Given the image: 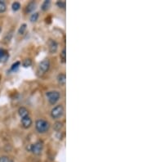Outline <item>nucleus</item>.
<instances>
[{"label":"nucleus","instance_id":"3","mask_svg":"<svg viewBox=\"0 0 147 162\" xmlns=\"http://www.w3.org/2000/svg\"><path fill=\"white\" fill-rule=\"evenodd\" d=\"M64 113V108L62 105H57L54 108H52L51 111V115L53 119H58L62 116Z\"/></svg>","mask_w":147,"mask_h":162},{"label":"nucleus","instance_id":"15","mask_svg":"<svg viewBox=\"0 0 147 162\" xmlns=\"http://www.w3.org/2000/svg\"><path fill=\"white\" fill-rule=\"evenodd\" d=\"M20 64H21V62H20V61H16L15 63H13V64L11 65V70H12V71H16V70L19 69Z\"/></svg>","mask_w":147,"mask_h":162},{"label":"nucleus","instance_id":"10","mask_svg":"<svg viewBox=\"0 0 147 162\" xmlns=\"http://www.w3.org/2000/svg\"><path fill=\"white\" fill-rule=\"evenodd\" d=\"M36 8V3L35 2H31L27 6V11L28 12H31L33 11L34 9Z\"/></svg>","mask_w":147,"mask_h":162},{"label":"nucleus","instance_id":"9","mask_svg":"<svg viewBox=\"0 0 147 162\" xmlns=\"http://www.w3.org/2000/svg\"><path fill=\"white\" fill-rule=\"evenodd\" d=\"M57 81L60 85H65L66 83V76L65 74H60L57 76Z\"/></svg>","mask_w":147,"mask_h":162},{"label":"nucleus","instance_id":"4","mask_svg":"<svg viewBox=\"0 0 147 162\" xmlns=\"http://www.w3.org/2000/svg\"><path fill=\"white\" fill-rule=\"evenodd\" d=\"M44 148V144L41 141H38L35 143H34L33 145L30 146V151H32L34 155H39Z\"/></svg>","mask_w":147,"mask_h":162},{"label":"nucleus","instance_id":"1","mask_svg":"<svg viewBox=\"0 0 147 162\" xmlns=\"http://www.w3.org/2000/svg\"><path fill=\"white\" fill-rule=\"evenodd\" d=\"M35 128L38 133L44 134L48 131L49 128H50V124L44 119H39L36 120V122H35Z\"/></svg>","mask_w":147,"mask_h":162},{"label":"nucleus","instance_id":"16","mask_svg":"<svg viewBox=\"0 0 147 162\" xmlns=\"http://www.w3.org/2000/svg\"><path fill=\"white\" fill-rule=\"evenodd\" d=\"M38 12H34L33 13L31 16H30V22H36L38 21Z\"/></svg>","mask_w":147,"mask_h":162},{"label":"nucleus","instance_id":"13","mask_svg":"<svg viewBox=\"0 0 147 162\" xmlns=\"http://www.w3.org/2000/svg\"><path fill=\"white\" fill-rule=\"evenodd\" d=\"M31 64H32V61H31V59H30V58L24 60V61L22 62V65H23L24 67H26V68H27L29 66H30Z\"/></svg>","mask_w":147,"mask_h":162},{"label":"nucleus","instance_id":"7","mask_svg":"<svg viewBox=\"0 0 147 162\" xmlns=\"http://www.w3.org/2000/svg\"><path fill=\"white\" fill-rule=\"evenodd\" d=\"M48 49L51 53H55L57 51L58 44H57V43H56L55 40L50 39L48 41Z\"/></svg>","mask_w":147,"mask_h":162},{"label":"nucleus","instance_id":"14","mask_svg":"<svg viewBox=\"0 0 147 162\" xmlns=\"http://www.w3.org/2000/svg\"><path fill=\"white\" fill-rule=\"evenodd\" d=\"M6 10H7V6H6L5 3L3 1H0V13L5 12Z\"/></svg>","mask_w":147,"mask_h":162},{"label":"nucleus","instance_id":"19","mask_svg":"<svg viewBox=\"0 0 147 162\" xmlns=\"http://www.w3.org/2000/svg\"><path fill=\"white\" fill-rule=\"evenodd\" d=\"M26 24H22L21 27H20V29H19V34H23L25 31H26Z\"/></svg>","mask_w":147,"mask_h":162},{"label":"nucleus","instance_id":"20","mask_svg":"<svg viewBox=\"0 0 147 162\" xmlns=\"http://www.w3.org/2000/svg\"><path fill=\"white\" fill-rule=\"evenodd\" d=\"M0 162H13L9 157H0Z\"/></svg>","mask_w":147,"mask_h":162},{"label":"nucleus","instance_id":"6","mask_svg":"<svg viewBox=\"0 0 147 162\" xmlns=\"http://www.w3.org/2000/svg\"><path fill=\"white\" fill-rule=\"evenodd\" d=\"M21 124L25 129H29L32 125V119L30 117V115L21 118Z\"/></svg>","mask_w":147,"mask_h":162},{"label":"nucleus","instance_id":"23","mask_svg":"<svg viewBox=\"0 0 147 162\" xmlns=\"http://www.w3.org/2000/svg\"><path fill=\"white\" fill-rule=\"evenodd\" d=\"M0 32H1V28H0Z\"/></svg>","mask_w":147,"mask_h":162},{"label":"nucleus","instance_id":"18","mask_svg":"<svg viewBox=\"0 0 147 162\" xmlns=\"http://www.w3.org/2000/svg\"><path fill=\"white\" fill-rule=\"evenodd\" d=\"M60 59L62 62H65V60H66V51L65 49H63L62 52L60 53Z\"/></svg>","mask_w":147,"mask_h":162},{"label":"nucleus","instance_id":"5","mask_svg":"<svg viewBox=\"0 0 147 162\" xmlns=\"http://www.w3.org/2000/svg\"><path fill=\"white\" fill-rule=\"evenodd\" d=\"M49 68H50V61H49V60L44 59L38 65V72H41L42 74H45L47 71H48Z\"/></svg>","mask_w":147,"mask_h":162},{"label":"nucleus","instance_id":"11","mask_svg":"<svg viewBox=\"0 0 147 162\" xmlns=\"http://www.w3.org/2000/svg\"><path fill=\"white\" fill-rule=\"evenodd\" d=\"M53 128L56 131H60L63 128V123L60 121H56L53 125Z\"/></svg>","mask_w":147,"mask_h":162},{"label":"nucleus","instance_id":"22","mask_svg":"<svg viewBox=\"0 0 147 162\" xmlns=\"http://www.w3.org/2000/svg\"><path fill=\"white\" fill-rule=\"evenodd\" d=\"M6 52L3 50V49H0V60H2L4 57H6Z\"/></svg>","mask_w":147,"mask_h":162},{"label":"nucleus","instance_id":"12","mask_svg":"<svg viewBox=\"0 0 147 162\" xmlns=\"http://www.w3.org/2000/svg\"><path fill=\"white\" fill-rule=\"evenodd\" d=\"M50 6H51V2H50L49 0H46V1H44V3L42 4V10H44V11H47V10H48L49 7H50Z\"/></svg>","mask_w":147,"mask_h":162},{"label":"nucleus","instance_id":"21","mask_svg":"<svg viewBox=\"0 0 147 162\" xmlns=\"http://www.w3.org/2000/svg\"><path fill=\"white\" fill-rule=\"evenodd\" d=\"M56 4L57 6L60 7V8H65V5H66V3H65V1H58L57 3H56Z\"/></svg>","mask_w":147,"mask_h":162},{"label":"nucleus","instance_id":"8","mask_svg":"<svg viewBox=\"0 0 147 162\" xmlns=\"http://www.w3.org/2000/svg\"><path fill=\"white\" fill-rule=\"evenodd\" d=\"M18 113L20 115V116L23 118L25 116H27V115H29V111L26 107H20L19 110H18Z\"/></svg>","mask_w":147,"mask_h":162},{"label":"nucleus","instance_id":"2","mask_svg":"<svg viewBox=\"0 0 147 162\" xmlns=\"http://www.w3.org/2000/svg\"><path fill=\"white\" fill-rule=\"evenodd\" d=\"M46 96L48 97V100L50 104L54 105L59 101L60 97V92L57 91H50L46 93Z\"/></svg>","mask_w":147,"mask_h":162},{"label":"nucleus","instance_id":"17","mask_svg":"<svg viewBox=\"0 0 147 162\" xmlns=\"http://www.w3.org/2000/svg\"><path fill=\"white\" fill-rule=\"evenodd\" d=\"M20 7H21V4H20L18 2L13 3V4H12V10H13V11H18V10L20 9Z\"/></svg>","mask_w":147,"mask_h":162}]
</instances>
